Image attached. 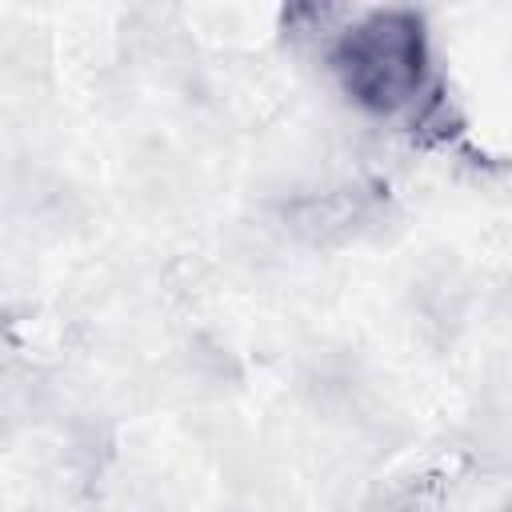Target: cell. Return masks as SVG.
I'll return each instance as SVG.
<instances>
[{
    "label": "cell",
    "instance_id": "cell-1",
    "mask_svg": "<svg viewBox=\"0 0 512 512\" xmlns=\"http://www.w3.org/2000/svg\"><path fill=\"white\" fill-rule=\"evenodd\" d=\"M328 68L352 104L376 116H400L428 88L424 20L408 8H372L336 32Z\"/></svg>",
    "mask_w": 512,
    "mask_h": 512
}]
</instances>
